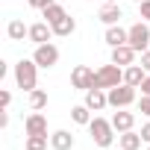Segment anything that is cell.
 <instances>
[{"instance_id": "6da1fadb", "label": "cell", "mask_w": 150, "mask_h": 150, "mask_svg": "<svg viewBox=\"0 0 150 150\" xmlns=\"http://www.w3.org/2000/svg\"><path fill=\"white\" fill-rule=\"evenodd\" d=\"M15 83H18V88H24L27 94L33 91V88H38L35 83H38V65H35V59H21V62H15Z\"/></svg>"}, {"instance_id": "7a4b0ae2", "label": "cell", "mask_w": 150, "mask_h": 150, "mask_svg": "<svg viewBox=\"0 0 150 150\" xmlns=\"http://www.w3.org/2000/svg\"><path fill=\"white\" fill-rule=\"evenodd\" d=\"M88 132H91V141H94L97 147H112V144H115V127H112V118L106 121V118L94 115L91 124H88Z\"/></svg>"}, {"instance_id": "3957f363", "label": "cell", "mask_w": 150, "mask_h": 150, "mask_svg": "<svg viewBox=\"0 0 150 150\" xmlns=\"http://www.w3.org/2000/svg\"><path fill=\"white\" fill-rule=\"evenodd\" d=\"M106 94H109V106H112V109H127V106H132V103H135V97H138V88H135V86H127V83H121V86L109 88Z\"/></svg>"}, {"instance_id": "277c9868", "label": "cell", "mask_w": 150, "mask_h": 150, "mask_svg": "<svg viewBox=\"0 0 150 150\" xmlns=\"http://www.w3.org/2000/svg\"><path fill=\"white\" fill-rule=\"evenodd\" d=\"M124 83V68L121 65H115V62H109V65H103L100 71H97V83H94V88H115V86H121Z\"/></svg>"}, {"instance_id": "5b68a950", "label": "cell", "mask_w": 150, "mask_h": 150, "mask_svg": "<svg viewBox=\"0 0 150 150\" xmlns=\"http://www.w3.org/2000/svg\"><path fill=\"white\" fill-rule=\"evenodd\" d=\"M94 83H97V71L94 68L77 65V68L71 71V86L77 88V91H88V88H94Z\"/></svg>"}, {"instance_id": "8992f818", "label": "cell", "mask_w": 150, "mask_h": 150, "mask_svg": "<svg viewBox=\"0 0 150 150\" xmlns=\"http://www.w3.org/2000/svg\"><path fill=\"white\" fill-rule=\"evenodd\" d=\"M127 44L135 47L138 53H144V50L150 47V24H147V21L132 24V27H129V41H127Z\"/></svg>"}, {"instance_id": "52a82bcc", "label": "cell", "mask_w": 150, "mask_h": 150, "mask_svg": "<svg viewBox=\"0 0 150 150\" xmlns=\"http://www.w3.org/2000/svg\"><path fill=\"white\" fill-rule=\"evenodd\" d=\"M33 59H35V65L38 68H53L56 62H59V47L53 44V41H47V44H35V53H33Z\"/></svg>"}, {"instance_id": "ba28073f", "label": "cell", "mask_w": 150, "mask_h": 150, "mask_svg": "<svg viewBox=\"0 0 150 150\" xmlns=\"http://www.w3.org/2000/svg\"><path fill=\"white\" fill-rule=\"evenodd\" d=\"M50 38H53V27H50L47 21L30 24V41H33V44H47Z\"/></svg>"}, {"instance_id": "9c48e42d", "label": "cell", "mask_w": 150, "mask_h": 150, "mask_svg": "<svg viewBox=\"0 0 150 150\" xmlns=\"http://www.w3.org/2000/svg\"><path fill=\"white\" fill-rule=\"evenodd\" d=\"M135 56H138V50H135V47H129V44L112 47V62H115V65H121V68H129V65H135Z\"/></svg>"}, {"instance_id": "30bf717a", "label": "cell", "mask_w": 150, "mask_h": 150, "mask_svg": "<svg viewBox=\"0 0 150 150\" xmlns=\"http://www.w3.org/2000/svg\"><path fill=\"white\" fill-rule=\"evenodd\" d=\"M83 103H86L91 112H100V109H106V106H109V94H106V88H88Z\"/></svg>"}, {"instance_id": "8fae6325", "label": "cell", "mask_w": 150, "mask_h": 150, "mask_svg": "<svg viewBox=\"0 0 150 150\" xmlns=\"http://www.w3.org/2000/svg\"><path fill=\"white\" fill-rule=\"evenodd\" d=\"M24 132H27V135H47V118H44L41 112L27 115V121H24Z\"/></svg>"}, {"instance_id": "7c38bea8", "label": "cell", "mask_w": 150, "mask_h": 150, "mask_svg": "<svg viewBox=\"0 0 150 150\" xmlns=\"http://www.w3.org/2000/svg\"><path fill=\"white\" fill-rule=\"evenodd\" d=\"M97 18H100V24L115 27V24H121L124 12H121V6H118V3H103V6H100V12H97Z\"/></svg>"}, {"instance_id": "4fadbf2b", "label": "cell", "mask_w": 150, "mask_h": 150, "mask_svg": "<svg viewBox=\"0 0 150 150\" xmlns=\"http://www.w3.org/2000/svg\"><path fill=\"white\" fill-rule=\"evenodd\" d=\"M74 144H77V138H74L68 129L50 132V147H53V150H74Z\"/></svg>"}, {"instance_id": "5bb4252c", "label": "cell", "mask_w": 150, "mask_h": 150, "mask_svg": "<svg viewBox=\"0 0 150 150\" xmlns=\"http://www.w3.org/2000/svg\"><path fill=\"white\" fill-rule=\"evenodd\" d=\"M106 44L109 47H121V44H127L129 41V30H124L121 24H115V27H106Z\"/></svg>"}, {"instance_id": "9a60e30c", "label": "cell", "mask_w": 150, "mask_h": 150, "mask_svg": "<svg viewBox=\"0 0 150 150\" xmlns=\"http://www.w3.org/2000/svg\"><path fill=\"white\" fill-rule=\"evenodd\" d=\"M112 127H115V132H127V129L135 127V115L127 112V109H118V112L112 115Z\"/></svg>"}, {"instance_id": "2e32d148", "label": "cell", "mask_w": 150, "mask_h": 150, "mask_svg": "<svg viewBox=\"0 0 150 150\" xmlns=\"http://www.w3.org/2000/svg\"><path fill=\"white\" fill-rule=\"evenodd\" d=\"M6 35H9L12 41H24V38H30V27H27L21 18H12V21L6 24Z\"/></svg>"}, {"instance_id": "e0dca14e", "label": "cell", "mask_w": 150, "mask_h": 150, "mask_svg": "<svg viewBox=\"0 0 150 150\" xmlns=\"http://www.w3.org/2000/svg\"><path fill=\"white\" fill-rule=\"evenodd\" d=\"M141 132H135V129H127V132H118V147H124V150H138L141 147Z\"/></svg>"}, {"instance_id": "ac0fdd59", "label": "cell", "mask_w": 150, "mask_h": 150, "mask_svg": "<svg viewBox=\"0 0 150 150\" xmlns=\"http://www.w3.org/2000/svg\"><path fill=\"white\" fill-rule=\"evenodd\" d=\"M53 27V35H59V38H68V35H74V30H77V21H74L71 15H65V18H59L56 24H50Z\"/></svg>"}, {"instance_id": "d6986e66", "label": "cell", "mask_w": 150, "mask_h": 150, "mask_svg": "<svg viewBox=\"0 0 150 150\" xmlns=\"http://www.w3.org/2000/svg\"><path fill=\"white\" fill-rule=\"evenodd\" d=\"M144 77H147V71H144L141 65H129V68H124V83H127V86H135V88H138V86L144 83Z\"/></svg>"}, {"instance_id": "ffe728a7", "label": "cell", "mask_w": 150, "mask_h": 150, "mask_svg": "<svg viewBox=\"0 0 150 150\" xmlns=\"http://www.w3.org/2000/svg\"><path fill=\"white\" fill-rule=\"evenodd\" d=\"M71 118H74V124H80V127H88L94 115H91V109L83 103V106H74V109H71Z\"/></svg>"}, {"instance_id": "44dd1931", "label": "cell", "mask_w": 150, "mask_h": 150, "mask_svg": "<svg viewBox=\"0 0 150 150\" xmlns=\"http://www.w3.org/2000/svg\"><path fill=\"white\" fill-rule=\"evenodd\" d=\"M44 106H47V91L44 88H33L30 91V109L33 112H41Z\"/></svg>"}, {"instance_id": "7402d4cb", "label": "cell", "mask_w": 150, "mask_h": 150, "mask_svg": "<svg viewBox=\"0 0 150 150\" xmlns=\"http://www.w3.org/2000/svg\"><path fill=\"white\" fill-rule=\"evenodd\" d=\"M65 15H68V12H65V6H62V3H53V6H47V9L41 12V18H44L47 24H56V21H59V18H65Z\"/></svg>"}, {"instance_id": "603a6c76", "label": "cell", "mask_w": 150, "mask_h": 150, "mask_svg": "<svg viewBox=\"0 0 150 150\" xmlns=\"http://www.w3.org/2000/svg\"><path fill=\"white\" fill-rule=\"evenodd\" d=\"M47 144H50V138H47V135H27L24 150H47Z\"/></svg>"}, {"instance_id": "cb8c5ba5", "label": "cell", "mask_w": 150, "mask_h": 150, "mask_svg": "<svg viewBox=\"0 0 150 150\" xmlns=\"http://www.w3.org/2000/svg\"><path fill=\"white\" fill-rule=\"evenodd\" d=\"M138 112L150 121V94H141V100H138Z\"/></svg>"}, {"instance_id": "d4e9b609", "label": "cell", "mask_w": 150, "mask_h": 150, "mask_svg": "<svg viewBox=\"0 0 150 150\" xmlns=\"http://www.w3.org/2000/svg\"><path fill=\"white\" fill-rule=\"evenodd\" d=\"M138 18L150 24V0H141V3H138Z\"/></svg>"}, {"instance_id": "484cf974", "label": "cell", "mask_w": 150, "mask_h": 150, "mask_svg": "<svg viewBox=\"0 0 150 150\" xmlns=\"http://www.w3.org/2000/svg\"><path fill=\"white\" fill-rule=\"evenodd\" d=\"M27 3H30L33 9H38V12H44L47 6H53V3H56V0H27Z\"/></svg>"}, {"instance_id": "4316f807", "label": "cell", "mask_w": 150, "mask_h": 150, "mask_svg": "<svg viewBox=\"0 0 150 150\" xmlns=\"http://www.w3.org/2000/svg\"><path fill=\"white\" fill-rule=\"evenodd\" d=\"M138 65H141V68H144V71L150 74V47H147V50L141 53V62H138Z\"/></svg>"}, {"instance_id": "83f0119b", "label": "cell", "mask_w": 150, "mask_h": 150, "mask_svg": "<svg viewBox=\"0 0 150 150\" xmlns=\"http://www.w3.org/2000/svg\"><path fill=\"white\" fill-rule=\"evenodd\" d=\"M9 103H12V91H0V106L9 109Z\"/></svg>"}, {"instance_id": "f1b7e54d", "label": "cell", "mask_w": 150, "mask_h": 150, "mask_svg": "<svg viewBox=\"0 0 150 150\" xmlns=\"http://www.w3.org/2000/svg\"><path fill=\"white\" fill-rule=\"evenodd\" d=\"M141 138H144V144H150V121L141 127Z\"/></svg>"}, {"instance_id": "f546056e", "label": "cell", "mask_w": 150, "mask_h": 150, "mask_svg": "<svg viewBox=\"0 0 150 150\" xmlns=\"http://www.w3.org/2000/svg\"><path fill=\"white\" fill-rule=\"evenodd\" d=\"M138 88H141V94H150V74H147V77H144V83H141Z\"/></svg>"}, {"instance_id": "4dcf8cb0", "label": "cell", "mask_w": 150, "mask_h": 150, "mask_svg": "<svg viewBox=\"0 0 150 150\" xmlns=\"http://www.w3.org/2000/svg\"><path fill=\"white\" fill-rule=\"evenodd\" d=\"M103 3H118V0H103Z\"/></svg>"}, {"instance_id": "1f68e13d", "label": "cell", "mask_w": 150, "mask_h": 150, "mask_svg": "<svg viewBox=\"0 0 150 150\" xmlns=\"http://www.w3.org/2000/svg\"><path fill=\"white\" fill-rule=\"evenodd\" d=\"M132 3H141V0H132Z\"/></svg>"}, {"instance_id": "d6a6232c", "label": "cell", "mask_w": 150, "mask_h": 150, "mask_svg": "<svg viewBox=\"0 0 150 150\" xmlns=\"http://www.w3.org/2000/svg\"><path fill=\"white\" fill-rule=\"evenodd\" d=\"M118 150H124V147H118Z\"/></svg>"}, {"instance_id": "836d02e7", "label": "cell", "mask_w": 150, "mask_h": 150, "mask_svg": "<svg viewBox=\"0 0 150 150\" xmlns=\"http://www.w3.org/2000/svg\"><path fill=\"white\" fill-rule=\"evenodd\" d=\"M147 150H150V144H147Z\"/></svg>"}]
</instances>
